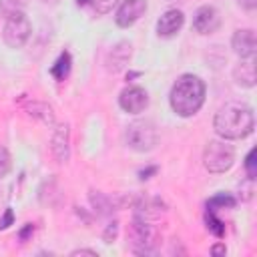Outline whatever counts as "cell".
Segmentation results:
<instances>
[{
  "label": "cell",
  "instance_id": "6da1fadb",
  "mask_svg": "<svg viewBox=\"0 0 257 257\" xmlns=\"http://www.w3.org/2000/svg\"><path fill=\"white\" fill-rule=\"evenodd\" d=\"M213 126H215V133L225 141L245 139L255 128L253 108L243 102H227L217 110Z\"/></svg>",
  "mask_w": 257,
  "mask_h": 257
},
{
  "label": "cell",
  "instance_id": "7a4b0ae2",
  "mask_svg": "<svg viewBox=\"0 0 257 257\" xmlns=\"http://www.w3.org/2000/svg\"><path fill=\"white\" fill-rule=\"evenodd\" d=\"M173 112L183 118L197 114L205 102V82L197 74H181L169 94Z\"/></svg>",
  "mask_w": 257,
  "mask_h": 257
},
{
  "label": "cell",
  "instance_id": "3957f363",
  "mask_svg": "<svg viewBox=\"0 0 257 257\" xmlns=\"http://www.w3.org/2000/svg\"><path fill=\"white\" fill-rule=\"evenodd\" d=\"M235 163V149L225 139H213L203 151V165L209 173H225Z\"/></svg>",
  "mask_w": 257,
  "mask_h": 257
},
{
  "label": "cell",
  "instance_id": "277c9868",
  "mask_svg": "<svg viewBox=\"0 0 257 257\" xmlns=\"http://www.w3.org/2000/svg\"><path fill=\"white\" fill-rule=\"evenodd\" d=\"M157 126L151 120H135L124 131V143L137 153H147L157 145Z\"/></svg>",
  "mask_w": 257,
  "mask_h": 257
},
{
  "label": "cell",
  "instance_id": "5b68a950",
  "mask_svg": "<svg viewBox=\"0 0 257 257\" xmlns=\"http://www.w3.org/2000/svg\"><path fill=\"white\" fill-rule=\"evenodd\" d=\"M128 241L135 247V253H151L159 243V231L137 215L128 225Z\"/></svg>",
  "mask_w": 257,
  "mask_h": 257
},
{
  "label": "cell",
  "instance_id": "8992f818",
  "mask_svg": "<svg viewBox=\"0 0 257 257\" xmlns=\"http://www.w3.org/2000/svg\"><path fill=\"white\" fill-rule=\"evenodd\" d=\"M30 32H32V26H30V20L26 18V14L14 12L4 22L2 38L10 48H22L26 44V40L30 38Z\"/></svg>",
  "mask_w": 257,
  "mask_h": 257
},
{
  "label": "cell",
  "instance_id": "52a82bcc",
  "mask_svg": "<svg viewBox=\"0 0 257 257\" xmlns=\"http://www.w3.org/2000/svg\"><path fill=\"white\" fill-rule=\"evenodd\" d=\"M118 104L124 112L139 114L149 106V92L143 86H126L118 96Z\"/></svg>",
  "mask_w": 257,
  "mask_h": 257
},
{
  "label": "cell",
  "instance_id": "ba28073f",
  "mask_svg": "<svg viewBox=\"0 0 257 257\" xmlns=\"http://www.w3.org/2000/svg\"><path fill=\"white\" fill-rule=\"evenodd\" d=\"M221 26V14L215 6H201L193 16V28L199 34H213Z\"/></svg>",
  "mask_w": 257,
  "mask_h": 257
},
{
  "label": "cell",
  "instance_id": "9c48e42d",
  "mask_svg": "<svg viewBox=\"0 0 257 257\" xmlns=\"http://www.w3.org/2000/svg\"><path fill=\"white\" fill-rule=\"evenodd\" d=\"M147 12V0H122V4L116 10L114 22L120 28H128L133 26L143 14Z\"/></svg>",
  "mask_w": 257,
  "mask_h": 257
},
{
  "label": "cell",
  "instance_id": "30bf717a",
  "mask_svg": "<svg viewBox=\"0 0 257 257\" xmlns=\"http://www.w3.org/2000/svg\"><path fill=\"white\" fill-rule=\"evenodd\" d=\"M231 46H233V52L239 58H253L255 56V46H257L255 32L251 28H239V30H235V34L231 38Z\"/></svg>",
  "mask_w": 257,
  "mask_h": 257
},
{
  "label": "cell",
  "instance_id": "8fae6325",
  "mask_svg": "<svg viewBox=\"0 0 257 257\" xmlns=\"http://www.w3.org/2000/svg\"><path fill=\"white\" fill-rule=\"evenodd\" d=\"M183 24H185V14L177 8H171L157 20V34L163 38H171L183 28Z\"/></svg>",
  "mask_w": 257,
  "mask_h": 257
},
{
  "label": "cell",
  "instance_id": "7c38bea8",
  "mask_svg": "<svg viewBox=\"0 0 257 257\" xmlns=\"http://www.w3.org/2000/svg\"><path fill=\"white\" fill-rule=\"evenodd\" d=\"M131 54H133L131 42H126V40L116 42V44L110 48L108 56H106V70H108V72H120V70L128 64Z\"/></svg>",
  "mask_w": 257,
  "mask_h": 257
},
{
  "label": "cell",
  "instance_id": "4fadbf2b",
  "mask_svg": "<svg viewBox=\"0 0 257 257\" xmlns=\"http://www.w3.org/2000/svg\"><path fill=\"white\" fill-rule=\"evenodd\" d=\"M50 151L58 163L68 161V124H58L50 139Z\"/></svg>",
  "mask_w": 257,
  "mask_h": 257
},
{
  "label": "cell",
  "instance_id": "5bb4252c",
  "mask_svg": "<svg viewBox=\"0 0 257 257\" xmlns=\"http://www.w3.org/2000/svg\"><path fill=\"white\" fill-rule=\"evenodd\" d=\"M233 78L237 84L245 88H253L257 74H255V60L253 58H241V62L233 68Z\"/></svg>",
  "mask_w": 257,
  "mask_h": 257
},
{
  "label": "cell",
  "instance_id": "9a60e30c",
  "mask_svg": "<svg viewBox=\"0 0 257 257\" xmlns=\"http://www.w3.org/2000/svg\"><path fill=\"white\" fill-rule=\"evenodd\" d=\"M137 211H139V217L143 219H155L165 213V205L161 199H141L137 203Z\"/></svg>",
  "mask_w": 257,
  "mask_h": 257
},
{
  "label": "cell",
  "instance_id": "2e32d148",
  "mask_svg": "<svg viewBox=\"0 0 257 257\" xmlns=\"http://www.w3.org/2000/svg\"><path fill=\"white\" fill-rule=\"evenodd\" d=\"M70 66H72L70 54H68V52H60V56L56 58V62L50 66V74H52L56 80H64V78L70 74Z\"/></svg>",
  "mask_w": 257,
  "mask_h": 257
},
{
  "label": "cell",
  "instance_id": "e0dca14e",
  "mask_svg": "<svg viewBox=\"0 0 257 257\" xmlns=\"http://www.w3.org/2000/svg\"><path fill=\"white\" fill-rule=\"evenodd\" d=\"M28 112H30V116L40 118L44 124H54V112L44 102H32V104H28Z\"/></svg>",
  "mask_w": 257,
  "mask_h": 257
},
{
  "label": "cell",
  "instance_id": "ac0fdd59",
  "mask_svg": "<svg viewBox=\"0 0 257 257\" xmlns=\"http://www.w3.org/2000/svg\"><path fill=\"white\" fill-rule=\"evenodd\" d=\"M205 225H207L209 233H213L215 237H223V235H225V225H223V221L215 215V209H209V207H207V213H205Z\"/></svg>",
  "mask_w": 257,
  "mask_h": 257
},
{
  "label": "cell",
  "instance_id": "d6986e66",
  "mask_svg": "<svg viewBox=\"0 0 257 257\" xmlns=\"http://www.w3.org/2000/svg\"><path fill=\"white\" fill-rule=\"evenodd\" d=\"M235 197L233 195H229V193H219V195H215V197H211L209 199V203H207V207L209 209H217V207H221V209H231V207H235Z\"/></svg>",
  "mask_w": 257,
  "mask_h": 257
},
{
  "label": "cell",
  "instance_id": "ffe728a7",
  "mask_svg": "<svg viewBox=\"0 0 257 257\" xmlns=\"http://www.w3.org/2000/svg\"><path fill=\"white\" fill-rule=\"evenodd\" d=\"M24 10V0H0V14L4 18H8L14 12H22Z\"/></svg>",
  "mask_w": 257,
  "mask_h": 257
},
{
  "label": "cell",
  "instance_id": "44dd1931",
  "mask_svg": "<svg viewBox=\"0 0 257 257\" xmlns=\"http://www.w3.org/2000/svg\"><path fill=\"white\" fill-rule=\"evenodd\" d=\"M88 2L92 4L94 12H98V14H108L118 4V0H88Z\"/></svg>",
  "mask_w": 257,
  "mask_h": 257
},
{
  "label": "cell",
  "instance_id": "7402d4cb",
  "mask_svg": "<svg viewBox=\"0 0 257 257\" xmlns=\"http://www.w3.org/2000/svg\"><path fill=\"white\" fill-rule=\"evenodd\" d=\"M10 167H12V157H10V153H8L4 147H0V179L10 173Z\"/></svg>",
  "mask_w": 257,
  "mask_h": 257
},
{
  "label": "cell",
  "instance_id": "603a6c76",
  "mask_svg": "<svg viewBox=\"0 0 257 257\" xmlns=\"http://www.w3.org/2000/svg\"><path fill=\"white\" fill-rule=\"evenodd\" d=\"M255 155H257V151L255 149H251L249 151V155L245 157V169H247V175H249V179H255V175H257V161H255Z\"/></svg>",
  "mask_w": 257,
  "mask_h": 257
},
{
  "label": "cell",
  "instance_id": "cb8c5ba5",
  "mask_svg": "<svg viewBox=\"0 0 257 257\" xmlns=\"http://www.w3.org/2000/svg\"><path fill=\"white\" fill-rule=\"evenodd\" d=\"M116 235H118V223L112 221V223L106 225V229H104V233H102V241H104V243H112V241L116 239Z\"/></svg>",
  "mask_w": 257,
  "mask_h": 257
},
{
  "label": "cell",
  "instance_id": "d4e9b609",
  "mask_svg": "<svg viewBox=\"0 0 257 257\" xmlns=\"http://www.w3.org/2000/svg\"><path fill=\"white\" fill-rule=\"evenodd\" d=\"M12 221H14V215H12V209H6V213H4V217L0 219V229H6V227H10V225H12Z\"/></svg>",
  "mask_w": 257,
  "mask_h": 257
},
{
  "label": "cell",
  "instance_id": "484cf974",
  "mask_svg": "<svg viewBox=\"0 0 257 257\" xmlns=\"http://www.w3.org/2000/svg\"><path fill=\"white\" fill-rule=\"evenodd\" d=\"M237 4L245 10H255L257 8V0H237Z\"/></svg>",
  "mask_w": 257,
  "mask_h": 257
},
{
  "label": "cell",
  "instance_id": "4316f807",
  "mask_svg": "<svg viewBox=\"0 0 257 257\" xmlns=\"http://www.w3.org/2000/svg\"><path fill=\"white\" fill-rule=\"evenodd\" d=\"M70 255H72V257H76V255H90V257H96L98 253H96L94 249H76V251H72Z\"/></svg>",
  "mask_w": 257,
  "mask_h": 257
},
{
  "label": "cell",
  "instance_id": "83f0119b",
  "mask_svg": "<svg viewBox=\"0 0 257 257\" xmlns=\"http://www.w3.org/2000/svg\"><path fill=\"white\" fill-rule=\"evenodd\" d=\"M211 253H213V255H225V253H227V247L221 245V243H219V245H213V247H211Z\"/></svg>",
  "mask_w": 257,
  "mask_h": 257
},
{
  "label": "cell",
  "instance_id": "f1b7e54d",
  "mask_svg": "<svg viewBox=\"0 0 257 257\" xmlns=\"http://www.w3.org/2000/svg\"><path fill=\"white\" fill-rule=\"evenodd\" d=\"M155 171H157L155 167H151V169H147V171H141V179H149L147 175H151V173H155Z\"/></svg>",
  "mask_w": 257,
  "mask_h": 257
},
{
  "label": "cell",
  "instance_id": "f546056e",
  "mask_svg": "<svg viewBox=\"0 0 257 257\" xmlns=\"http://www.w3.org/2000/svg\"><path fill=\"white\" fill-rule=\"evenodd\" d=\"M30 231H32V225H26V227H24V231H22V233H20V239H26V237H28V233H30Z\"/></svg>",
  "mask_w": 257,
  "mask_h": 257
},
{
  "label": "cell",
  "instance_id": "4dcf8cb0",
  "mask_svg": "<svg viewBox=\"0 0 257 257\" xmlns=\"http://www.w3.org/2000/svg\"><path fill=\"white\" fill-rule=\"evenodd\" d=\"M44 2H46V4H58L60 0H44Z\"/></svg>",
  "mask_w": 257,
  "mask_h": 257
}]
</instances>
